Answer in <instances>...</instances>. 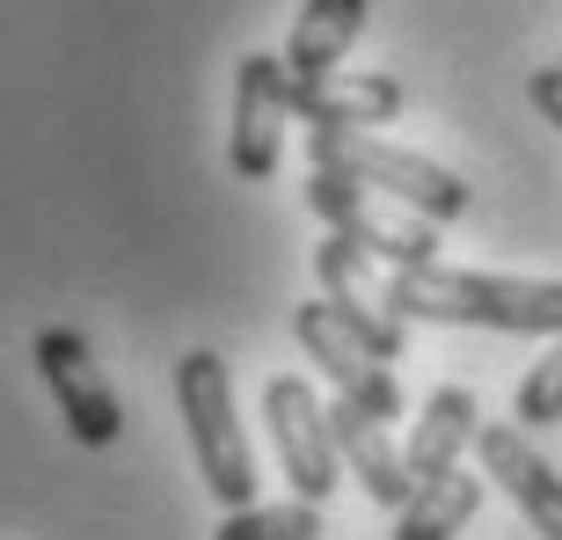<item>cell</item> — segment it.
I'll use <instances>...</instances> for the list:
<instances>
[{
	"label": "cell",
	"instance_id": "1",
	"mask_svg": "<svg viewBox=\"0 0 562 540\" xmlns=\"http://www.w3.org/2000/svg\"><path fill=\"white\" fill-rule=\"evenodd\" d=\"M387 314L395 322H453V329H512L562 336V278H512V270H387Z\"/></svg>",
	"mask_w": 562,
	"mask_h": 540
},
{
	"label": "cell",
	"instance_id": "2",
	"mask_svg": "<svg viewBox=\"0 0 562 540\" xmlns=\"http://www.w3.org/2000/svg\"><path fill=\"white\" fill-rule=\"evenodd\" d=\"M307 168L351 176V183L395 198L402 212H417V220H431V227L468 220V205H475V190L460 183L446 161H431V154H417V146L380 139V132H307Z\"/></svg>",
	"mask_w": 562,
	"mask_h": 540
},
{
	"label": "cell",
	"instance_id": "3",
	"mask_svg": "<svg viewBox=\"0 0 562 540\" xmlns=\"http://www.w3.org/2000/svg\"><path fill=\"white\" fill-rule=\"evenodd\" d=\"M176 409H183V431H190V460L205 490L227 511H249L256 504V453H249V431H241V409H234V373L220 351H183L176 358Z\"/></svg>",
	"mask_w": 562,
	"mask_h": 540
},
{
	"label": "cell",
	"instance_id": "4",
	"mask_svg": "<svg viewBox=\"0 0 562 540\" xmlns=\"http://www.w3.org/2000/svg\"><path fill=\"white\" fill-rule=\"evenodd\" d=\"M307 205L314 220L344 241H358L366 256H380L387 270H424L438 263V227L417 220V212H402L395 198H380V190L351 183V176H329V168H307Z\"/></svg>",
	"mask_w": 562,
	"mask_h": 540
},
{
	"label": "cell",
	"instance_id": "5",
	"mask_svg": "<svg viewBox=\"0 0 562 540\" xmlns=\"http://www.w3.org/2000/svg\"><path fill=\"white\" fill-rule=\"evenodd\" d=\"M263 424H271L278 468H285L292 497L322 504L344 482V460H336V431H329V402L314 395L300 373H271L263 380Z\"/></svg>",
	"mask_w": 562,
	"mask_h": 540
},
{
	"label": "cell",
	"instance_id": "6",
	"mask_svg": "<svg viewBox=\"0 0 562 540\" xmlns=\"http://www.w3.org/2000/svg\"><path fill=\"white\" fill-rule=\"evenodd\" d=\"M314 278H322V300L336 307V322L380 358V365H395L409 351V322L387 314V278H380V256H366L358 241L329 234L322 249H314Z\"/></svg>",
	"mask_w": 562,
	"mask_h": 540
},
{
	"label": "cell",
	"instance_id": "7",
	"mask_svg": "<svg viewBox=\"0 0 562 540\" xmlns=\"http://www.w3.org/2000/svg\"><path fill=\"white\" fill-rule=\"evenodd\" d=\"M292 336H300V351L314 358V373L336 387V402H351V409L380 416V424H395V416H402L395 373H387V365H380V358L336 322L329 300H300V307H292Z\"/></svg>",
	"mask_w": 562,
	"mask_h": 540
},
{
	"label": "cell",
	"instance_id": "8",
	"mask_svg": "<svg viewBox=\"0 0 562 540\" xmlns=\"http://www.w3.org/2000/svg\"><path fill=\"white\" fill-rule=\"evenodd\" d=\"M37 373L59 402L66 431L81 438V446H117L125 438V402L110 387V373L95 365L81 329H37Z\"/></svg>",
	"mask_w": 562,
	"mask_h": 540
},
{
	"label": "cell",
	"instance_id": "9",
	"mask_svg": "<svg viewBox=\"0 0 562 540\" xmlns=\"http://www.w3.org/2000/svg\"><path fill=\"white\" fill-rule=\"evenodd\" d=\"M285 125H292V74L271 52H249L234 66V125H227V168L241 183H263L285 154Z\"/></svg>",
	"mask_w": 562,
	"mask_h": 540
},
{
	"label": "cell",
	"instance_id": "10",
	"mask_svg": "<svg viewBox=\"0 0 562 540\" xmlns=\"http://www.w3.org/2000/svg\"><path fill=\"white\" fill-rule=\"evenodd\" d=\"M475 453H482V475L519 504V519L533 526L541 540H562V475L548 468L541 446H533L519 424H482Z\"/></svg>",
	"mask_w": 562,
	"mask_h": 540
},
{
	"label": "cell",
	"instance_id": "11",
	"mask_svg": "<svg viewBox=\"0 0 562 540\" xmlns=\"http://www.w3.org/2000/svg\"><path fill=\"white\" fill-rule=\"evenodd\" d=\"M482 438V402L468 395V387H431L417 409V424H409V446H402V468H409V482H438V475H460V460L475 453Z\"/></svg>",
	"mask_w": 562,
	"mask_h": 540
},
{
	"label": "cell",
	"instance_id": "12",
	"mask_svg": "<svg viewBox=\"0 0 562 540\" xmlns=\"http://www.w3.org/2000/svg\"><path fill=\"white\" fill-rule=\"evenodd\" d=\"M329 431H336V460H344V475H358V490H366L373 504L402 511V504L417 497V482H409V468H402V446L387 438L380 416L351 409V402H329Z\"/></svg>",
	"mask_w": 562,
	"mask_h": 540
},
{
	"label": "cell",
	"instance_id": "13",
	"mask_svg": "<svg viewBox=\"0 0 562 540\" xmlns=\"http://www.w3.org/2000/svg\"><path fill=\"white\" fill-rule=\"evenodd\" d=\"M395 110H402L395 74H351V66H336L329 81L292 88V117H307V132H373Z\"/></svg>",
	"mask_w": 562,
	"mask_h": 540
},
{
	"label": "cell",
	"instance_id": "14",
	"mask_svg": "<svg viewBox=\"0 0 562 540\" xmlns=\"http://www.w3.org/2000/svg\"><path fill=\"white\" fill-rule=\"evenodd\" d=\"M366 8H373V0H300L292 37H285L292 88H314V81H329L336 66H344V52H351L358 30H366Z\"/></svg>",
	"mask_w": 562,
	"mask_h": 540
},
{
	"label": "cell",
	"instance_id": "15",
	"mask_svg": "<svg viewBox=\"0 0 562 540\" xmlns=\"http://www.w3.org/2000/svg\"><path fill=\"white\" fill-rule=\"evenodd\" d=\"M475 511H482V475H468V468L438 475L395 511V540H453V533H468Z\"/></svg>",
	"mask_w": 562,
	"mask_h": 540
},
{
	"label": "cell",
	"instance_id": "16",
	"mask_svg": "<svg viewBox=\"0 0 562 540\" xmlns=\"http://www.w3.org/2000/svg\"><path fill=\"white\" fill-rule=\"evenodd\" d=\"M212 540H322V504H249V511H227Z\"/></svg>",
	"mask_w": 562,
	"mask_h": 540
},
{
	"label": "cell",
	"instance_id": "17",
	"mask_svg": "<svg viewBox=\"0 0 562 540\" xmlns=\"http://www.w3.org/2000/svg\"><path fill=\"white\" fill-rule=\"evenodd\" d=\"M512 424H519V431H548V424H562V336L526 365L519 395H512Z\"/></svg>",
	"mask_w": 562,
	"mask_h": 540
},
{
	"label": "cell",
	"instance_id": "18",
	"mask_svg": "<svg viewBox=\"0 0 562 540\" xmlns=\"http://www.w3.org/2000/svg\"><path fill=\"white\" fill-rule=\"evenodd\" d=\"M526 95H533V110H541V125L562 132V66H541V74L526 81Z\"/></svg>",
	"mask_w": 562,
	"mask_h": 540
}]
</instances>
